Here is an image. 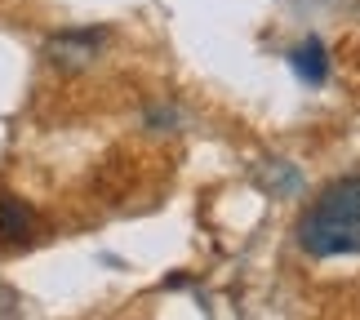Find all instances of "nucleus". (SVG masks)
Listing matches in <instances>:
<instances>
[{
    "instance_id": "f257e3e1",
    "label": "nucleus",
    "mask_w": 360,
    "mask_h": 320,
    "mask_svg": "<svg viewBox=\"0 0 360 320\" xmlns=\"http://www.w3.org/2000/svg\"><path fill=\"white\" fill-rule=\"evenodd\" d=\"M298 245L316 258L360 254V174L325 187L307 218L298 222Z\"/></svg>"
},
{
    "instance_id": "f03ea898",
    "label": "nucleus",
    "mask_w": 360,
    "mask_h": 320,
    "mask_svg": "<svg viewBox=\"0 0 360 320\" xmlns=\"http://www.w3.org/2000/svg\"><path fill=\"white\" fill-rule=\"evenodd\" d=\"M103 40H107L103 32H58V36L45 45V53H49L53 67L76 72V67H89V63H94V53H98Z\"/></svg>"
},
{
    "instance_id": "7ed1b4c3",
    "label": "nucleus",
    "mask_w": 360,
    "mask_h": 320,
    "mask_svg": "<svg viewBox=\"0 0 360 320\" xmlns=\"http://www.w3.org/2000/svg\"><path fill=\"white\" fill-rule=\"evenodd\" d=\"M36 231V214L27 210L18 196H0V245H18Z\"/></svg>"
},
{
    "instance_id": "20e7f679",
    "label": "nucleus",
    "mask_w": 360,
    "mask_h": 320,
    "mask_svg": "<svg viewBox=\"0 0 360 320\" xmlns=\"http://www.w3.org/2000/svg\"><path fill=\"white\" fill-rule=\"evenodd\" d=\"M289 63H294V72L307 80V85H325L329 58H325V45H321V40H302V45L289 53Z\"/></svg>"
}]
</instances>
